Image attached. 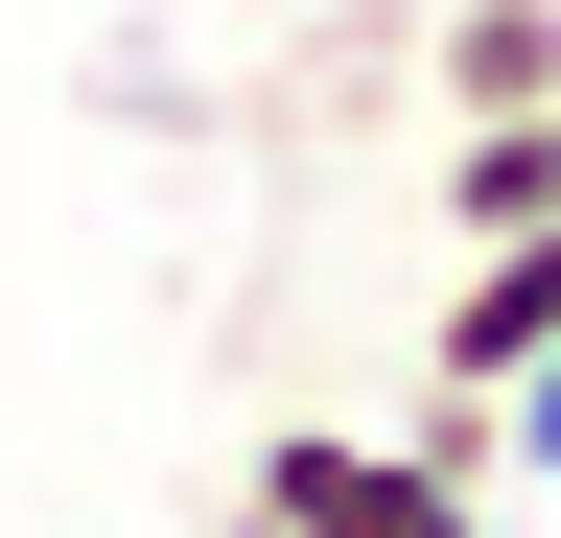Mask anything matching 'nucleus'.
I'll return each instance as SVG.
<instances>
[{"mask_svg": "<svg viewBox=\"0 0 561 538\" xmlns=\"http://www.w3.org/2000/svg\"><path fill=\"white\" fill-rule=\"evenodd\" d=\"M234 538H491V468H445L421 422H280L234 468Z\"/></svg>", "mask_w": 561, "mask_h": 538, "instance_id": "obj_1", "label": "nucleus"}, {"mask_svg": "<svg viewBox=\"0 0 561 538\" xmlns=\"http://www.w3.org/2000/svg\"><path fill=\"white\" fill-rule=\"evenodd\" d=\"M561 328V211L538 234H468V282H445V352H421V398H515V352Z\"/></svg>", "mask_w": 561, "mask_h": 538, "instance_id": "obj_2", "label": "nucleus"}, {"mask_svg": "<svg viewBox=\"0 0 561 538\" xmlns=\"http://www.w3.org/2000/svg\"><path fill=\"white\" fill-rule=\"evenodd\" d=\"M445 117H561V0H445Z\"/></svg>", "mask_w": 561, "mask_h": 538, "instance_id": "obj_3", "label": "nucleus"}, {"mask_svg": "<svg viewBox=\"0 0 561 538\" xmlns=\"http://www.w3.org/2000/svg\"><path fill=\"white\" fill-rule=\"evenodd\" d=\"M561 211V117H468L445 141V234H538Z\"/></svg>", "mask_w": 561, "mask_h": 538, "instance_id": "obj_4", "label": "nucleus"}, {"mask_svg": "<svg viewBox=\"0 0 561 538\" xmlns=\"http://www.w3.org/2000/svg\"><path fill=\"white\" fill-rule=\"evenodd\" d=\"M491 468H538V492H561V328L515 352V398H491Z\"/></svg>", "mask_w": 561, "mask_h": 538, "instance_id": "obj_5", "label": "nucleus"}]
</instances>
